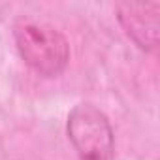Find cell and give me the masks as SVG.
Returning <instances> with one entry per match:
<instances>
[{
    "mask_svg": "<svg viewBox=\"0 0 160 160\" xmlns=\"http://www.w3.org/2000/svg\"><path fill=\"white\" fill-rule=\"evenodd\" d=\"M13 36L21 58L38 75L57 77L64 72L70 60V45L55 27L38 21H21Z\"/></svg>",
    "mask_w": 160,
    "mask_h": 160,
    "instance_id": "cell-1",
    "label": "cell"
},
{
    "mask_svg": "<svg viewBox=\"0 0 160 160\" xmlns=\"http://www.w3.org/2000/svg\"><path fill=\"white\" fill-rule=\"evenodd\" d=\"M70 143L81 160H111L115 136L109 119L92 104H77L66 122Z\"/></svg>",
    "mask_w": 160,
    "mask_h": 160,
    "instance_id": "cell-2",
    "label": "cell"
},
{
    "mask_svg": "<svg viewBox=\"0 0 160 160\" xmlns=\"http://www.w3.org/2000/svg\"><path fill=\"white\" fill-rule=\"evenodd\" d=\"M117 19L124 34L143 51L158 49V28H160V2L136 4L121 2L115 6Z\"/></svg>",
    "mask_w": 160,
    "mask_h": 160,
    "instance_id": "cell-3",
    "label": "cell"
}]
</instances>
